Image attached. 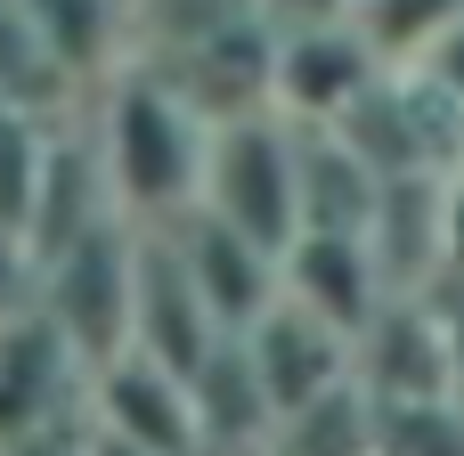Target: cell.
Masks as SVG:
<instances>
[{
  "label": "cell",
  "instance_id": "6da1fadb",
  "mask_svg": "<svg viewBox=\"0 0 464 456\" xmlns=\"http://www.w3.org/2000/svg\"><path fill=\"white\" fill-rule=\"evenodd\" d=\"M90 139L106 155V188H114L122 220H179L204 196L212 122L147 57H130L114 82L90 90Z\"/></svg>",
  "mask_w": 464,
  "mask_h": 456
},
{
  "label": "cell",
  "instance_id": "7a4b0ae2",
  "mask_svg": "<svg viewBox=\"0 0 464 456\" xmlns=\"http://www.w3.org/2000/svg\"><path fill=\"white\" fill-rule=\"evenodd\" d=\"M196 204L285 261V245L302 237V122L277 114V106L212 122V155H204V196Z\"/></svg>",
  "mask_w": 464,
  "mask_h": 456
},
{
  "label": "cell",
  "instance_id": "3957f363",
  "mask_svg": "<svg viewBox=\"0 0 464 456\" xmlns=\"http://www.w3.org/2000/svg\"><path fill=\"white\" fill-rule=\"evenodd\" d=\"M130 261H139V220H98L90 237L41 261V318L65 335V351L90 375L130 351Z\"/></svg>",
  "mask_w": 464,
  "mask_h": 456
},
{
  "label": "cell",
  "instance_id": "277c9868",
  "mask_svg": "<svg viewBox=\"0 0 464 456\" xmlns=\"http://www.w3.org/2000/svg\"><path fill=\"white\" fill-rule=\"evenodd\" d=\"M228 343L220 310L204 302L188 253H179V228L171 220H139V261H130V351L179 367L196 383V367Z\"/></svg>",
  "mask_w": 464,
  "mask_h": 456
},
{
  "label": "cell",
  "instance_id": "5b68a950",
  "mask_svg": "<svg viewBox=\"0 0 464 456\" xmlns=\"http://www.w3.org/2000/svg\"><path fill=\"white\" fill-rule=\"evenodd\" d=\"M383 73L375 41L359 33V16H326V24H277V65H269V106L294 122H343L351 98Z\"/></svg>",
  "mask_w": 464,
  "mask_h": 456
},
{
  "label": "cell",
  "instance_id": "8992f818",
  "mask_svg": "<svg viewBox=\"0 0 464 456\" xmlns=\"http://www.w3.org/2000/svg\"><path fill=\"white\" fill-rule=\"evenodd\" d=\"M245 351H253V375H261L277 416H294V408H310V400H326V392H343L359 375V343L334 318H318L310 302H294V294H277L245 326Z\"/></svg>",
  "mask_w": 464,
  "mask_h": 456
},
{
  "label": "cell",
  "instance_id": "52a82bcc",
  "mask_svg": "<svg viewBox=\"0 0 464 456\" xmlns=\"http://www.w3.org/2000/svg\"><path fill=\"white\" fill-rule=\"evenodd\" d=\"M359 383L383 408H449L457 400V343L424 294H392L359 335Z\"/></svg>",
  "mask_w": 464,
  "mask_h": 456
},
{
  "label": "cell",
  "instance_id": "ba28073f",
  "mask_svg": "<svg viewBox=\"0 0 464 456\" xmlns=\"http://www.w3.org/2000/svg\"><path fill=\"white\" fill-rule=\"evenodd\" d=\"M90 416L130 432V441H147L155 456H204L212 449L204 416H196V383L179 367L147 359V351H122V359H106L90 375Z\"/></svg>",
  "mask_w": 464,
  "mask_h": 456
},
{
  "label": "cell",
  "instance_id": "9c48e42d",
  "mask_svg": "<svg viewBox=\"0 0 464 456\" xmlns=\"http://www.w3.org/2000/svg\"><path fill=\"white\" fill-rule=\"evenodd\" d=\"M277 269H285V294L310 302L318 318H334L351 343H359V335L375 326V310L392 302L383 261H375V245H367L359 228H302Z\"/></svg>",
  "mask_w": 464,
  "mask_h": 456
},
{
  "label": "cell",
  "instance_id": "30bf717a",
  "mask_svg": "<svg viewBox=\"0 0 464 456\" xmlns=\"http://www.w3.org/2000/svg\"><path fill=\"white\" fill-rule=\"evenodd\" d=\"M171 228H179V253H188V269H196V286H204V302L220 310V326H228V335H245V326L285 294L277 253H269V245H253L245 228H228L220 212L188 204Z\"/></svg>",
  "mask_w": 464,
  "mask_h": 456
},
{
  "label": "cell",
  "instance_id": "8fae6325",
  "mask_svg": "<svg viewBox=\"0 0 464 456\" xmlns=\"http://www.w3.org/2000/svg\"><path fill=\"white\" fill-rule=\"evenodd\" d=\"M65 392H90V367L65 351V335L41 310H24L16 326H0V441L41 432L65 408Z\"/></svg>",
  "mask_w": 464,
  "mask_h": 456
},
{
  "label": "cell",
  "instance_id": "7c38bea8",
  "mask_svg": "<svg viewBox=\"0 0 464 456\" xmlns=\"http://www.w3.org/2000/svg\"><path fill=\"white\" fill-rule=\"evenodd\" d=\"M24 16H33V33L49 41V57L73 90H98L139 57L130 0H24Z\"/></svg>",
  "mask_w": 464,
  "mask_h": 456
},
{
  "label": "cell",
  "instance_id": "4fadbf2b",
  "mask_svg": "<svg viewBox=\"0 0 464 456\" xmlns=\"http://www.w3.org/2000/svg\"><path fill=\"white\" fill-rule=\"evenodd\" d=\"M457 16H464V0H359V33L375 41L383 65H416Z\"/></svg>",
  "mask_w": 464,
  "mask_h": 456
},
{
  "label": "cell",
  "instance_id": "5bb4252c",
  "mask_svg": "<svg viewBox=\"0 0 464 456\" xmlns=\"http://www.w3.org/2000/svg\"><path fill=\"white\" fill-rule=\"evenodd\" d=\"M49 131L57 114H16L0 131V228H33V204H41V171H49Z\"/></svg>",
  "mask_w": 464,
  "mask_h": 456
},
{
  "label": "cell",
  "instance_id": "9a60e30c",
  "mask_svg": "<svg viewBox=\"0 0 464 456\" xmlns=\"http://www.w3.org/2000/svg\"><path fill=\"white\" fill-rule=\"evenodd\" d=\"M24 310H41V253L16 228H0V326H16Z\"/></svg>",
  "mask_w": 464,
  "mask_h": 456
},
{
  "label": "cell",
  "instance_id": "2e32d148",
  "mask_svg": "<svg viewBox=\"0 0 464 456\" xmlns=\"http://www.w3.org/2000/svg\"><path fill=\"white\" fill-rule=\"evenodd\" d=\"M269 8V24H326V16H359V0H253Z\"/></svg>",
  "mask_w": 464,
  "mask_h": 456
},
{
  "label": "cell",
  "instance_id": "e0dca14e",
  "mask_svg": "<svg viewBox=\"0 0 464 456\" xmlns=\"http://www.w3.org/2000/svg\"><path fill=\"white\" fill-rule=\"evenodd\" d=\"M416 65H424V73H440V82L464 98V16L440 33V41H432V49H424V57H416Z\"/></svg>",
  "mask_w": 464,
  "mask_h": 456
},
{
  "label": "cell",
  "instance_id": "ac0fdd59",
  "mask_svg": "<svg viewBox=\"0 0 464 456\" xmlns=\"http://www.w3.org/2000/svg\"><path fill=\"white\" fill-rule=\"evenodd\" d=\"M73 456H155L147 441H130V432H114V424H82V441H73Z\"/></svg>",
  "mask_w": 464,
  "mask_h": 456
},
{
  "label": "cell",
  "instance_id": "d6986e66",
  "mask_svg": "<svg viewBox=\"0 0 464 456\" xmlns=\"http://www.w3.org/2000/svg\"><path fill=\"white\" fill-rule=\"evenodd\" d=\"M449 269H464V171H449Z\"/></svg>",
  "mask_w": 464,
  "mask_h": 456
},
{
  "label": "cell",
  "instance_id": "ffe728a7",
  "mask_svg": "<svg viewBox=\"0 0 464 456\" xmlns=\"http://www.w3.org/2000/svg\"><path fill=\"white\" fill-rule=\"evenodd\" d=\"M16 114H24V106H16V98H8V90H0V131H8V122H16Z\"/></svg>",
  "mask_w": 464,
  "mask_h": 456
}]
</instances>
